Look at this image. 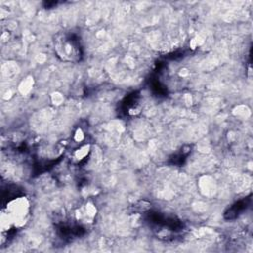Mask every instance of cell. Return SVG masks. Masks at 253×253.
I'll list each match as a JSON object with an SVG mask.
<instances>
[{"mask_svg": "<svg viewBox=\"0 0 253 253\" xmlns=\"http://www.w3.org/2000/svg\"><path fill=\"white\" fill-rule=\"evenodd\" d=\"M29 212V205L24 197L11 201L1 214L2 231L11 227H20L25 224ZM9 230V229H8Z\"/></svg>", "mask_w": 253, "mask_h": 253, "instance_id": "1", "label": "cell"}]
</instances>
